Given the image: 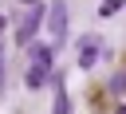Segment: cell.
I'll return each mask as SVG.
<instances>
[{"label": "cell", "instance_id": "1", "mask_svg": "<svg viewBox=\"0 0 126 114\" xmlns=\"http://www.w3.org/2000/svg\"><path fill=\"white\" fill-rule=\"evenodd\" d=\"M39 24H47V8L35 0L32 4V12L24 16V24H20V31H16V43H32V35L39 31Z\"/></svg>", "mask_w": 126, "mask_h": 114}, {"label": "cell", "instance_id": "2", "mask_svg": "<svg viewBox=\"0 0 126 114\" xmlns=\"http://www.w3.org/2000/svg\"><path fill=\"white\" fill-rule=\"evenodd\" d=\"M47 28H51V39L55 43L67 39V4L63 0H51L47 4Z\"/></svg>", "mask_w": 126, "mask_h": 114}, {"label": "cell", "instance_id": "3", "mask_svg": "<svg viewBox=\"0 0 126 114\" xmlns=\"http://www.w3.org/2000/svg\"><path fill=\"white\" fill-rule=\"evenodd\" d=\"M47 79H51V63H39V59H32V67H28V86H32V90H39Z\"/></svg>", "mask_w": 126, "mask_h": 114}, {"label": "cell", "instance_id": "4", "mask_svg": "<svg viewBox=\"0 0 126 114\" xmlns=\"http://www.w3.org/2000/svg\"><path fill=\"white\" fill-rule=\"evenodd\" d=\"M94 59H98V39H94V35H87V39H83V55H79V67H83V71H91V67H94Z\"/></svg>", "mask_w": 126, "mask_h": 114}, {"label": "cell", "instance_id": "5", "mask_svg": "<svg viewBox=\"0 0 126 114\" xmlns=\"http://www.w3.org/2000/svg\"><path fill=\"white\" fill-rule=\"evenodd\" d=\"M51 114H71V98L63 94V86H59V94H55V106H51Z\"/></svg>", "mask_w": 126, "mask_h": 114}, {"label": "cell", "instance_id": "6", "mask_svg": "<svg viewBox=\"0 0 126 114\" xmlns=\"http://www.w3.org/2000/svg\"><path fill=\"white\" fill-rule=\"evenodd\" d=\"M32 59H39V63H51V47H47V43H32Z\"/></svg>", "mask_w": 126, "mask_h": 114}, {"label": "cell", "instance_id": "7", "mask_svg": "<svg viewBox=\"0 0 126 114\" xmlns=\"http://www.w3.org/2000/svg\"><path fill=\"white\" fill-rule=\"evenodd\" d=\"M122 4H126V0H102V8H98V12H102V16H114Z\"/></svg>", "mask_w": 126, "mask_h": 114}, {"label": "cell", "instance_id": "8", "mask_svg": "<svg viewBox=\"0 0 126 114\" xmlns=\"http://www.w3.org/2000/svg\"><path fill=\"white\" fill-rule=\"evenodd\" d=\"M110 90H118V94H126V71H118V75L110 79Z\"/></svg>", "mask_w": 126, "mask_h": 114}, {"label": "cell", "instance_id": "9", "mask_svg": "<svg viewBox=\"0 0 126 114\" xmlns=\"http://www.w3.org/2000/svg\"><path fill=\"white\" fill-rule=\"evenodd\" d=\"M0 86H4V55H0Z\"/></svg>", "mask_w": 126, "mask_h": 114}, {"label": "cell", "instance_id": "10", "mask_svg": "<svg viewBox=\"0 0 126 114\" xmlns=\"http://www.w3.org/2000/svg\"><path fill=\"white\" fill-rule=\"evenodd\" d=\"M4 24H8V20H4V16H0V31H4Z\"/></svg>", "mask_w": 126, "mask_h": 114}, {"label": "cell", "instance_id": "11", "mask_svg": "<svg viewBox=\"0 0 126 114\" xmlns=\"http://www.w3.org/2000/svg\"><path fill=\"white\" fill-rule=\"evenodd\" d=\"M24 4H35V0H24Z\"/></svg>", "mask_w": 126, "mask_h": 114}, {"label": "cell", "instance_id": "12", "mask_svg": "<svg viewBox=\"0 0 126 114\" xmlns=\"http://www.w3.org/2000/svg\"><path fill=\"white\" fill-rule=\"evenodd\" d=\"M118 114H126V106H122V110H118Z\"/></svg>", "mask_w": 126, "mask_h": 114}]
</instances>
